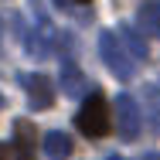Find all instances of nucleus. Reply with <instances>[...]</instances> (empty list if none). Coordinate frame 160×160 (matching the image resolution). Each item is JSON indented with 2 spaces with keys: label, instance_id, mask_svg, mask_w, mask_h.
Instances as JSON below:
<instances>
[{
  "label": "nucleus",
  "instance_id": "2",
  "mask_svg": "<svg viewBox=\"0 0 160 160\" xmlns=\"http://www.w3.org/2000/svg\"><path fill=\"white\" fill-rule=\"evenodd\" d=\"M99 55H102L106 68H109L116 78L129 82V78L136 75V62H133V55L123 48V41H119L116 31H102V34H99Z\"/></svg>",
  "mask_w": 160,
  "mask_h": 160
},
{
  "label": "nucleus",
  "instance_id": "6",
  "mask_svg": "<svg viewBox=\"0 0 160 160\" xmlns=\"http://www.w3.org/2000/svg\"><path fill=\"white\" fill-rule=\"evenodd\" d=\"M21 85H24V92H28L34 109H51V102H55V82L48 75L28 72V75H21Z\"/></svg>",
  "mask_w": 160,
  "mask_h": 160
},
{
  "label": "nucleus",
  "instance_id": "7",
  "mask_svg": "<svg viewBox=\"0 0 160 160\" xmlns=\"http://www.w3.org/2000/svg\"><path fill=\"white\" fill-rule=\"evenodd\" d=\"M58 85H62L65 96H85V92H89V78L78 72V65H75V62H65L62 65V78H58Z\"/></svg>",
  "mask_w": 160,
  "mask_h": 160
},
{
  "label": "nucleus",
  "instance_id": "9",
  "mask_svg": "<svg viewBox=\"0 0 160 160\" xmlns=\"http://www.w3.org/2000/svg\"><path fill=\"white\" fill-rule=\"evenodd\" d=\"M72 150H75V143H72V136L62 133V129H51V133L44 136V153L51 160H68Z\"/></svg>",
  "mask_w": 160,
  "mask_h": 160
},
{
  "label": "nucleus",
  "instance_id": "10",
  "mask_svg": "<svg viewBox=\"0 0 160 160\" xmlns=\"http://www.w3.org/2000/svg\"><path fill=\"white\" fill-rule=\"evenodd\" d=\"M116 34H119V41H123V48H126L129 55H133V62H147V41H143L140 34L133 31L129 24H123V28H119Z\"/></svg>",
  "mask_w": 160,
  "mask_h": 160
},
{
  "label": "nucleus",
  "instance_id": "4",
  "mask_svg": "<svg viewBox=\"0 0 160 160\" xmlns=\"http://www.w3.org/2000/svg\"><path fill=\"white\" fill-rule=\"evenodd\" d=\"M62 41H65V38L48 24V17H38V24H34V31L28 34L24 44H28V55H31V58H51L55 48H58Z\"/></svg>",
  "mask_w": 160,
  "mask_h": 160
},
{
  "label": "nucleus",
  "instance_id": "5",
  "mask_svg": "<svg viewBox=\"0 0 160 160\" xmlns=\"http://www.w3.org/2000/svg\"><path fill=\"white\" fill-rule=\"evenodd\" d=\"M34 157V126L28 119L14 123V140L0 143V160H31Z\"/></svg>",
  "mask_w": 160,
  "mask_h": 160
},
{
  "label": "nucleus",
  "instance_id": "12",
  "mask_svg": "<svg viewBox=\"0 0 160 160\" xmlns=\"http://www.w3.org/2000/svg\"><path fill=\"white\" fill-rule=\"evenodd\" d=\"M140 160H160V153H147V157H140Z\"/></svg>",
  "mask_w": 160,
  "mask_h": 160
},
{
  "label": "nucleus",
  "instance_id": "14",
  "mask_svg": "<svg viewBox=\"0 0 160 160\" xmlns=\"http://www.w3.org/2000/svg\"><path fill=\"white\" fill-rule=\"evenodd\" d=\"M0 109H3V96H0Z\"/></svg>",
  "mask_w": 160,
  "mask_h": 160
},
{
  "label": "nucleus",
  "instance_id": "11",
  "mask_svg": "<svg viewBox=\"0 0 160 160\" xmlns=\"http://www.w3.org/2000/svg\"><path fill=\"white\" fill-rule=\"evenodd\" d=\"M58 7H72V3H78V7H85V3H92V0H55Z\"/></svg>",
  "mask_w": 160,
  "mask_h": 160
},
{
  "label": "nucleus",
  "instance_id": "3",
  "mask_svg": "<svg viewBox=\"0 0 160 160\" xmlns=\"http://www.w3.org/2000/svg\"><path fill=\"white\" fill-rule=\"evenodd\" d=\"M109 112L116 116V129H119L123 140H136V136H140V129H143V112H140V106H136L133 96H126V92L116 96V102H112Z\"/></svg>",
  "mask_w": 160,
  "mask_h": 160
},
{
  "label": "nucleus",
  "instance_id": "8",
  "mask_svg": "<svg viewBox=\"0 0 160 160\" xmlns=\"http://www.w3.org/2000/svg\"><path fill=\"white\" fill-rule=\"evenodd\" d=\"M136 24H140V31H147L150 38H160V0H143L140 3Z\"/></svg>",
  "mask_w": 160,
  "mask_h": 160
},
{
  "label": "nucleus",
  "instance_id": "13",
  "mask_svg": "<svg viewBox=\"0 0 160 160\" xmlns=\"http://www.w3.org/2000/svg\"><path fill=\"white\" fill-rule=\"evenodd\" d=\"M106 160H123V157H116V153H112V157H106Z\"/></svg>",
  "mask_w": 160,
  "mask_h": 160
},
{
  "label": "nucleus",
  "instance_id": "1",
  "mask_svg": "<svg viewBox=\"0 0 160 160\" xmlns=\"http://www.w3.org/2000/svg\"><path fill=\"white\" fill-rule=\"evenodd\" d=\"M75 126L82 129L85 136H92V140L109 136V129H112V112H109V102L99 96V92L85 96L82 109H78V116H75Z\"/></svg>",
  "mask_w": 160,
  "mask_h": 160
}]
</instances>
